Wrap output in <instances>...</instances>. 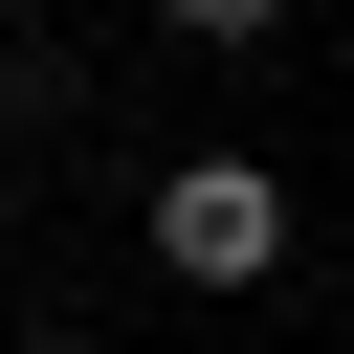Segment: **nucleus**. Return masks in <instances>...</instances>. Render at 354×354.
<instances>
[{"instance_id":"obj_1","label":"nucleus","mask_w":354,"mask_h":354,"mask_svg":"<svg viewBox=\"0 0 354 354\" xmlns=\"http://www.w3.org/2000/svg\"><path fill=\"white\" fill-rule=\"evenodd\" d=\"M155 266L177 288H266L288 266V177L266 155H155Z\"/></svg>"},{"instance_id":"obj_4","label":"nucleus","mask_w":354,"mask_h":354,"mask_svg":"<svg viewBox=\"0 0 354 354\" xmlns=\"http://www.w3.org/2000/svg\"><path fill=\"white\" fill-rule=\"evenodd\" d=\"M0 243H22V155H0Z\"/></svg>"},{"instance_id":"obj_2","label":"nucleus","mask_w":354,"mask_h":354,"mask_svg":"<svg viewBox=\"0 0 354 354\" xmlns=\"http://www.w3.org/2000/svg\"><path fill=\"white\" fill-rule=\"evenodd\" d=\"M288 0H155V44H266Z\"/></svg>"},{"instance_id":"obj_3","label":"nucleus","mask_w":354,"mask_h":354,"mask_svg":"<svg viewBox=\"0 0 354 354\" xmlns=\"http://www.w3.org/2000/svg\"><path fill=\"white\" fill-rule=\"evenodd\" d=\"M22 354H111V332H22Z\"/></svg>"}]
</instances>
